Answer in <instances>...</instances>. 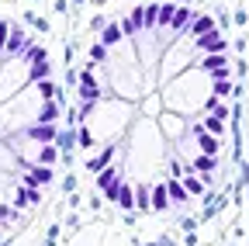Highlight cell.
Listing matches in <instances>:
<instances>
[{
	"label": "cell",
	"mask_w": 249,
	"mask_h": 246,
	"mask_svg": "<svg viewBox=\"0 0 249 246\" xmlns=\"http://www.w3.org/2000/svg\"><path fill=\"white\" fill-rule=\"evenodd\" d=\"M97 188L104 191V198H107V201H114V198H118L121 180H118V170H114V167H104V170H101V177H97Z\"/></svg>",
	"instance_id": "obj_1"
},
{
	"label": "cell",
	"mask_w": 249,
	"mask_h": 246,
	"mask_svg": "<svg viewBox=\"0 0 249 246\" xmlns=\"http://www.w3.org/2000/svg\"><path fill=\"white\" fill-rule=\"evenodd\" d=\"M28 191V205H38L42 201V194H38V188H24Z\"/></svg>",
	"instance_id": "obj_30"
},
{
	"label": "cell",
	"mask_w": 249,
	"mask_h": 246,
	"mask_svg": "<svg viewBox=\"0 0 249 246\" xmlns=\"http://www.w3.org/2000/svg\"><path fill=\"white\" fill-rule=\"evenodd\" d=\"M232 21H235V24H246V21H249V14H242V11H235V14H232Z\"/></svg>",
	"instance_id": "obj_32"
},
{
	"label": "cell",
	"mask_w": 249,
	"mask_h": 246,
	"mask_svg": "<svg viewBox=\"0 0 249 246\" xmlns=\"http://www.w3.org/2000/svg\"><path fill=\"white\" fill-rule=\"evenodd\" d=\"M28 135L35 139L38 146H52V142H55V125H31Z\"/></svg>",
	"instance_id": "obj_7"
},
{
	"label": "cell",
	"mask_w": 249,
	"mask_h": 246,
	"mask_svg": "<svg viewBox=\"0 0 249 246\" xmlns=\"http://www.w3.org/2000/svg\"><path fill=\"white\" fill-rule=\"evenodd\" d=\"M180 184H183V191H191V194H204L201 177H180Z\"/></svg>",
	"instance_id": "obj_20"
},
{
	"label": "cell",
	"mask_w": 249,
	"mask_h": 246,
	"mask_svg": "<svg viewBox=\"0 0 249 246\" xmlns=\"http://www.w3.org/2000/svg\"><path fill=\"white\" fill-rule=\"evenodd\" d=\"M18 215H14V208L11 205H0V222H14Z\"/></svg>",
	"instance_id": "obj_27"
},
{
	"label": "cell",
	"mask_w": 249,
	"mask_h": 246,
	"mask_svg": "<svg viewBox=\"0 0 249 246\" xmlns=\"http://www.w3.org/2000/svg\"><path fill=\"white\" fill-rule=\"evenodd\" d=\"M35 87H38V97H42V101H55V94H59V87H55L52 80H38Z\"/></svg>",
	"instance_id": "obj_18"
},
{
	"label": "cell",
	"mask_w": 249,
	"mask_h": 246,
	"mask_svg": "<svg viewBox=\"0 0 249 246\" xmlns=\"http://www.w3.org/2000/svg\"><path fill=\"white\" fill-rule=\"evenodd\" d=\"M166 198H170V205L187 201V191H183V184H180L177 177H170V184H166Z\"/></svg>",
	"instance_id": "obj_11"
},
{
	"label": "cell",
	"mask_w": 249,
	"mask_h": 246,
	"mask_svg": "<svg viewBox=\"0 0 249 246\" xmlns=\"http://www.w3.org/2000/svg\"><path fill=\"white\" fill-rule=\"evenodd\" d=\"M28 21H31V24H35V28H38V32H49V21H45V18H35V14H31Z\"/></svg>",
	"instance_id": "obj_29"
},
{
	"label": "cell",
	"mask_w": 249,
	"mask_h": 246,
	"mask_svg": "<svg viewBox=\"0 0 249 246\" xmlns=\"http://www.w3.org/2000/svg\"><path fill=\"white\" fill-rule=\"evenodd\" d=\"M28 80H31V83H38V80H49V56H38L35 63H31V70H28Z\"/></svg>",
	"instance_id": "obj_9"
},
{
	"label": "cell",
	"mask_w": 249,
	"mask_h": 246,
	"mask_svg": "<svg viewBox=\"0 0 249 246\" xmlns=\"http://www.w3.org/2000/svg\"><path fill=\"white\" fill-rule=\"evenodd\" d=\"M7 35H11V24H7V21H0V49L7 45Z\"/></svg>",
	"instance_id": "obj_28"
},
{
	"label": "cell",
	"mask_w": 249,
	"mask_h": 246,
	"mask_svg": "<svg viewBox=\"0 0 249 246\" xmlns=\"http://www.w3.org/2000/svg\"><path fill=\"white\" fill-rule=\"evenodd\" d=\"M187 28H191V35H197V38H201V35H208V32H214V21H211L208 14H201V18H194L191 24H187Z\"/></svg>",
	"instance_id": "obj_10"
},
{
	"label": "cell",
	"mask_w": 249,
	"mask_h": 246,
	"mask_svg": "<svg viewBox=\"0 0 249 246\" xmlns=\"http://www.w3.org/2000/svg\"><path fill=\"white\" fill-rule=\"evenodd\" d=\"M197 49H201V52H208V56L225 52V38L218 35V32H208V35H201V38H197Z\"/></svg>",
	"instance_id": "obj_4"
},
{
	"label": "cell",
	"mask_w": 249,
	"mask_h": 246,
	"mask_svg": "<svg viewBox=\"0 0 249 246\" xmlns=\"http://www.w3.org/2000/svg\"><path fill=\"white\" fill-rule=\"evenodd\" d=\"M232 94V83L229 80H214L211 83V97H229Z\"/></svg>",
	"instance_id": "obj_22"
},
{
	"label": "cell",
	"mask_w": 249,
	"mask_h": 246,
	"mask_svg": "<svg viewBox=\"0 0 249 246\" xmlns=\"http://www.w3.org/2000/svg\"><path fill=\"white\" fill-rule=\"evenodd\" d=\"M194 170H197V173H211V170H214V156H204V152H201L197 163H194Z\"/></svg>",
	"instance_id": "obj_24"
},
{
	"label": "cell",
	"mask_w": 249,
	"mask_h": 246,
	"mask_svg": "<svg viewBox=\"0 0 249 246\" xmlns=\"http://www.w3.org/2000/svg\"><path fill=\"white\" fill-rule=\"evenodd\" d=\"M111 156H114V149H104L101 156H93V160H87V170H90V173H101V170H104V167L111 163Z\"/></svg>",
	"instance_id": "obj_15"
},
{
	"label": "cell",
	"mask_w": 249,
	"mask_h": 246,
	"mask_svg": "<svg viewBox=\"0 0 249 246\" xmlns=\"http://www.w3.org/2000/svg\"><path fill=\"white\" fill-rule=\"evenodd\" d=\"M124 211H132L135 208V188H128V184H121V188H118V198H114Z\"/></svg>",
	"instance_id": "obj_12"
},
{
	"label": "cell",
	"mask_w": 249,
	"mask_h": 246,
	"mask_svg": "<svg viewBox=\"0 0 249 246\" xmlns=\"http://www.w3.org/2000/svg\"><path fill=\"white\" fill-rule=\"evenodd\" d=\"M28 49V35L21 32V28H11V35H7V45H4V52L7 56H21Z\"/></svg>",
	"instance_id": "obj_5"
},
{
	"label": "cell",
	"mask_w": 249,
	"mask_h": 246,
	"mask_svg": "<svg viewBox=\"0 0 249 246\" xmlns=\"http://www.w3.org/2000/svg\"><path fill=\"white\" fill-rule=\"evenodd\" d=\"M145 11V28H156V14H160V4H149V7H142Z\"/></svg>",
	"instance_id": "obj_25"
},
{
	"label": "cell",
	"mask_w": 249,
	"mask_h": 246,
	"mask_svg": "<svg viewBox=\"0 0 249 246\" xmlns=\"http://www.w3.org/2000/svg\"><path fill=\"white\" fill-rule=\"evenodd\" d=\"M201 129H204L208 135H214V139H218V135L225 132V121H222V118H214V114H208V118L201 121Z\"/></svg>",
	"instance_id": "obj_16"
},
{
	"label": "cell",
	"mask_w": 249,
	"mask_h": 246,
	"mask_svg": "<svg viewBox=\"0 0 249 246\" xmlns=\"http://www.w3.org/2000/svg\"><path fill=\"white\" fill-rule=\"evenodd\" d=\"M135 208L139 211H152L149 208V188H135Z\"/></svg>",
	"instance_id": "obj_23"
},
{
	"label": "cell",
	"mask_w": 249,
	"mask_h": 246,
	"mask_svg": "<svg viewBox=\"0 0 249 246\" xmlns=\"http://www.w3.org/2000/svg\"><path fill=\"white\" fill-rule=\"evenodd\" d=\"M201 66H204V70H208L214 80H225V76H229V70H232V66H229V59H225L222 52H214V56H204V63H201Z\"/></svg>",
	"instance_id": "obj_3"
},
{
	"label": "cell",
	"mask_w": 249,
	"mask_h": 246,
	"mask_svg": "<svg viewBox=\"0 0 249 246\" xmlns=\"http://www.w3.org/2000/svg\"><path fill=\"white\" fill-rule=\"evenodd\" d=\"M242 173H246V177H242V184H249V163H242ZM242 184H239V191H242Z\"/></svg>",
	"instance_id": "obj_33"
},
{
	"label": "cell",
	"mask_w": 249,
	"mask_h": 246,
	"mask_svg": "<svg viewBox=\"0 0 249 246\" xmlns=\"http://www.w3.org/2000/svg\"><path fill=\"white\" fill-rule=\"evenodd\" d=\"M55 118H59V104H55V101H42V108H38L35 121H38V125H52Z\"/></svg>",
	"instance_id": "obj_8"
},
{
	"label": "cell",
	"mask_w": 249,
	"mask_h": 246,
	"mask_svg": "<svg viewBox=\"0 0 249 246\" xmlns=\"http://www.w3.org/2000/svg\"><path fill=\"white\" fill-rule=\"evenodd\" d=\"M197 146H201V152H204V156H214V152L222 149V142H218L214 135H208V132H201V135H197Z\"/></svg>",
	"instance_id": "obj_14"
},
{
	"label": "cell",
	"mask_w": 249,
	"mask_h": 246,
	"mask_svg": "<svg viewBox=\"0 0 249 246\" xmlns=\"http://www.w3.org/2000/svg\"><path fill=\"white\" fill-rule=\"evenodd\" d=\"M124 35H121V28L118 24H104V32H101V45L107 49V45H118Z\"/></svg>",
	"instance_id": "obj_13"
},
{
	"label": "cell",
	"mask_w": 249,
	"mask_h": 246,
	"mask_svg": "<svg viewBox=\"0 0 249 246\" xmlns=\"http://www.w3.org/2000/svg\"><path fill=\"white\" fill-rule=\"evenodd\" d=\"M173 32H180V28H187V24H191V11H187V7H177L173 11Z\"/></svg>",
	"instance_id": "obj_19"
},
{
	"label": "cell",
	"mask_w": 249,
	"mask_h": 246,
	"mask_svg": "<svg viewBox=\"0 0 249 246\" xmlns=\"http://www.w3.org/2000/svg\"><path fill=\"white\" fill-rule=\"evenodd\" d=\"M90 59H93V63H104V59H107V49H104V45L97 42V45L90 49Z\"/></svg>",
	"instance_id": "obj_26"
},
{
	"label": "cell",
	"mask_w": 249,
	"mask_h": 246,
	"mask_svg": "<svg viewBox=\"0 0 249 246\" xmlns=\"http://www.w3.org/2000/svg\"><path fill=\"white\" fill-rule=\"evenodd\" d=\"M62 191L73 194V191H76V177H66V180H62Z\"/></svg>",
	"instance_id": "obj_31"
},
{
	"label": "cell",
	"mask_w": 249,
	"mask_h": 246,
	"mask_svg": "<svg viewBox=\"0 0 249 246\" xmlns=\"http://www.w3.org/2000/svg\"><path fill=\"white\" fill-rule=\"evenodd\" d=\"M52 167H31L21 180H24V188H49V184H52Z\"/></svg>",
	"instance_id": "obj_2"
},
{
	"label": "cell",
	"mask_w": 249,
	"mask_h": 246,
	"mask_svg": "<svg viewBox=\"0 0 249 246\" xmlns=\"http://www.w3.org/2000/svg\"><path fill=\"white\" fill-rule=\"evenodd\" d=\"M59 160V149L55 146H38V167H52Z\"/></svg>",
	"instance_id": "obj_17"
},
{
	"label": "cell",
	"mask_w": 249,
	"mask_h": 246,
	"mask_svg": "<svg viewBox=\"0 0 249 246\" xmlns=\"http://www.w3.org/2000/svg\"><path fill=\"white\" fill-rule=\"evenodd\" d=\"M173 11H177V4H160V14H156V24H170L173 21Z\"/></svg>",
	"instance_id": "obj_21"
},
{
	"label": "cell",
	"mask_w": 249,
	"mask_h": 246,
	"mask_svg": "<svg viewBox=\"0 0 249 246\" xmlns=\"http://www.w3.org/2000/svg\"><path fill=\"white\" fill-rule=\"evenodd\" d=\"M149 208H152V211H166V208H170L166 184H156V188H149Z\"/></svg>",
	"instance_id": "obj_6"
}]
</instances>
